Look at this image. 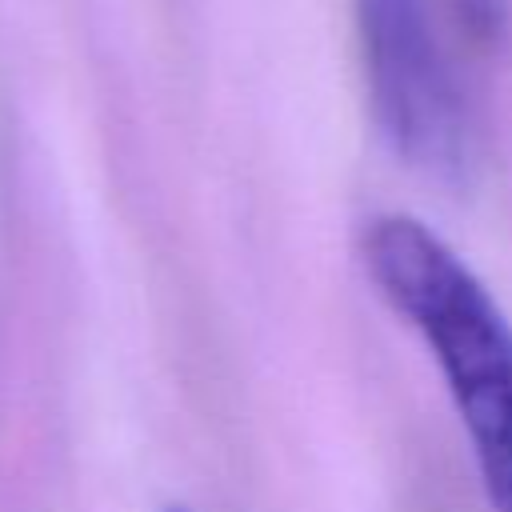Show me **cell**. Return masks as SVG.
Instances as JSON below:
<instances>
[{"label":"cell","instance_id":"obj_1","mask_svg":"<svg viewBox=\"0 0 512 512\" xmlns=\"http://www.w3.org/2000/svg\"><path fill=\"white\" fill-rule=\"evenodd\" d=\"M364 268L388 308L428 344L488 500L512 512V324L504 308L444 236L404 212L364 228Z\"/></svg>","mask_w":512,"mask_h":512},{"label":"cell","instance_id":"obj_2","mask_svg":"<svg viewBox=\"0 0 512 512\" xmlns=\"http://www.w3.org/2000/svg\"><path fill=\"white\" fill-rule=\"evenodd\" d=\"M364 76L380 132L424 172L464 160V104L424 0H356Z\"/></svg>","mask_w":512,"mask_h":512},{"label":"cell","instance_id":"obj_3","mask_svg":"<svg viewBox=\"0 0 512 512\" xmlns=\"http://www.w3.org/2000/svg\"><path fill=\"white\" fill-rule=\"evenodd\" d=\"M164 512H188V508H184V504H172V508H164Z\"/></svg>","mask_w":512,"mask_h":512}]
</instances>
